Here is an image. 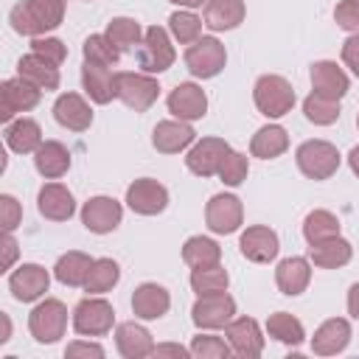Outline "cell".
<instances>
[{"label": "cell", "mask_w": 359, "mask_h": 359, "mask_svg": "<svg viewBox=\"0 0 359 359\" xmlns=\"http://www.w3.org/2000/svg\"><path fill=\"white\" fill-rule=\"evenodd\" d=\"M62 20H65V0H22L8 14L11 28L25 36H42L59 28Z\"/></svg>", "instance_id": "6da1fadb"}, {"label": "cell", "mask_w": 359, "mask_h": 359, "mask_svg": "<svg viewBox=\"0 0 359 359\" xmlns=\"http://www.w3.org/2000/svg\"><path fill=\"white\" fill-rule=\"evenodd\" d=\"M67 328V306L56 297L39 300L28 314V331L39 345H53L65 337Z\"/></svg>", "instance_id": "7a4b0ae2"}, {"label": "cell", "mask_w": 359, "mask_h": 359, "mask_svg": "<svg viewBox=\"0 0 359 359\" xmlns=\"http://www.w3.org/2000/svg\"><path fill=\"white\" fill-rule=\"evenodd\" d=\"M252 101H255V107H258L261 115H266V118H283L294 107V90H292V84L283 76L266 73V76H261L255 81Z\"/></svg>", "instance_id": "3957f363"}, {"label": "cell", "mask_w": 359, "mask_h": 359, "mask_svg": "<svg viewBox=\"0 0 359 359\" xmlns=\"http://www.w3.org/2000/svg\"><path fill=\"white\" fill-rule=\"evenodd\" d=\"M297 168L309 177V180H328L337 174L339 168V151L334 143L328 140H303L294 151Z\"/></svg>", "instance_id": "277c9868"}, {"label": "cell", "mask_w": 359, "mask_h": 359, "mask_svg": "<svg viewBox=\"0 0 359 359\" xmlns=\"http://www.w3.org/2000/svg\"><path fill=\"white\" fill-rule=\"evenodd\" d=\"M115 325V309L98 294H87L73 309V331L81 337H104Z\"/></svg>", "instance_id": "5b68a950"}, {"label": "cell", "mask_w": 359, "mask_h": 359, "mask_svg": "<svg viewBox=\"0 0 359 359\" xmlns=\"http://www.w3.org/2000/svg\"><path fill=\"white\" fill-rule=\"evenodd\" d=\"M227 65V50L216 36H199L185 48V67L196 79H213L224 70Z\"/></svg>", "instance_id": "8992f818"}, {"label": "cell", "mask_w": 359, "mask_h": 359, "mask_svg": "<svg viewBox=\"0 0 359 359\" xmlns=\"http://www.w3.org/2000/svg\"><path fill=\"white\" fill-rule=\"evenodd\" d=\"M174 59H177V53L168 39V31L160 25L146 28L143 42L137 45V62H140L143 73H163L174 65Z\"/></svg>", "instance_id": "52a82bcc"}, {"label": "cell", "mask_w": 359, "mask_h": 359, "mask_svg": "<svg viewBox=\"0 0 359 359\" xmlns=\"http://www.w3.org/2000/svg\"><path fill=\"white\" fill-rule=\"evenodd\" d=\"M115 79H118V98L135 112H146L160 95V84L151 73H115Z\"/></svg>", "instance_id": "ba28073f"}, {"label": "cell", "mask_w": 359, "mask_h": 359, "mask_svg": "<svg viewBox=\"0 0 359 359\" xmlns=\"http://www.w3.org/2000/svg\"><path fill=\"white\" fill-rule=\"evenodd\" d=\"M236 314V300L227 294V292H219V294H199L194 309H191V320L196 328H205V331H216V328H224Z\"/></svg>", "instance_id": "9c48e42d"}, {"label": "cell", "mask_w": 359, "mask_h": 359, "mask_svg": "<svg viewBox=\"0 0 359 359\" xmlns=\"http://www.w3.org/2000/svg\"><path fill=\"white\" fill-rule=\"evenodd\" d=\"M39 95L42 90L34 87L31 81H25L22 76L17 79H6L0 84V121L3 123H11V118L17 112H28L39 104Z\"/></svg>", "instance_id": "30bf717a"}, {"label": "cell", "mask_w": 359, "mask_h": 359, "mask_svg": "<svg viewBox=\"0 0 359 359\" xmlns=\"http://www.w3.org/2000/svg\"><path fill=\"white\" fill-rule=\"evenodd\" d=\"M227 154H230V143L224 137H202V140H194V146L188 149L185 165L196 177H213L219 174V165Z\"/></svg>", "instance_id": "8fae6325"}, {"label": "cell", "mask_w": 359, "mask_h": 359, "mask_svg": "<svg viewBox=\"0 0 359 359\" xmlns=\"http://www.w3.org/2000/svg\"><path fill=\"white\" fill-rule=\"evenodd\" d=\"M205 222H208L210 233H219V236L236 233L241 227V222H244L241 199L233 196V194H216V196H210V202L205 205Z\"/></svg>", "instance_id": "7c38bea8"}, {"label": "cell", "mask_w": 359, "mask_h": 359, "mask_svg": "<svg viewBox=\"0 0 359 359\" xmlns=\"http://www.w3.org/2000/svg\"><path fill=\"white\" fill-rule=\"evenodd\" d=\"M126 205L140 216H157L168 208V191L151 177H140L126 188Z\"/></svg>", "instance_id": "4fadbf2b"}, {"label": "cell", "mask_w": 359, "mask_h": 359, "mask_svg": "<svg viewBox=\"0 0 359 359\" xmlns=\"http://www.w3.org/2000/svg\"><path fill=\"white\" fill-rule=\"evenodd\" d=\"M123 219V208L118 199L112 196H90L84 205H81V224L90 230V233H112Z\"/></svg>", "instance_id": "5bb4252c"}, {"label": "cell", "mask_w": 359, "mask_h": 359, "mask_svg": "<svg viewBox=\"0 0 359 359\" xmlns=\"http://www.w3.org/2000/svg\"><path fill=\"white\" fill-rule=\"evenodd\" d=\"M50 286V275L45 266L39 264H20L11 275H8V292L14 294V300L20 303H34L39 300Z\"/></svg>", "instance_id": "9a60e30c"}, {"label": "cell", "mask_w": 359, "mask_h": 359, "mask_svg": "<svg viewBox=\"0 0 359 359\" xmlns=\"http://www.w3.org/2000/svg\"><path fill=\"white\" fill-rule=\"evenodd\" d=\"M168 112L174 115V118H180V121H199V118H205V112H208V95H205V90L199 87V84H194V81H182V84H177L171 93H168Z\"/></svg>", "instance_id": "2e32d148"}, {"label": "cell", "mask_w": 359, "mask_h": 359, "mask_svg": "<svg viewBox=\"0 0 359 359\" xmlns=\"http://www.w3.org/2000/svg\"><path fill=\"white\" fill-rule=\"evenodd\" d=\"M238 250L247 261L252 264H269L278 258V250H280V241H278V233L272 227H264V224H252L241 233L238 238Z\"/></svg>", "instance_id": "e0dca14e"}, {"label": "cell", "mask_w": 359, "mask_h": 359, "mask_svg": "<svg viewBox=\"0 0 359 359\" xmlns=\"http://www.w3.org/2000/svg\"><path fill=\"white\" fill-rule=\"evenodd\" d=\"M224 337H227L233 353L241 356V359H255L264 351V337H261V328H258V323L252 317L230 320L224 325Z\"/></svg>", "instance_id": "ac0fdd59"}, {"label": "cell", "mask_w": 359, "mask_h": 359, "mask_svg": "<svg viewBox=\"0 0 359 359\" xmlns=\"http://www.w3.org/2000/svg\"><path fill=\"white\" fill-rule=\"evenodd\" d=\"M194 140H196L194 126H191L188 121H180V118H174V121H160V123L154 126V132H151V143H154V149L163 151V154H180L182 149L194 146Z\"/></svg>", "instance_id": "d6986e66"}, {"label": "cell", "mask_w": 359, "mask_h": 359, "mask_svg": "<svg viewBox=\"0 0 359 359\" xmlns=\"http://www.w3.org/2000/svg\"><path fill=\"white\" fill-rule=\"evenodd\" d=\"M348 87H351V79H348V73H345L337 62L320 59V62L311 65V90H314V93L339 101V98L348 93Z\"/></svg>", "instance_id": "ffe728a7"}, {"label": "cell", "mask_w": 359, "mask_h": 359, "mask_svg": "<svg viewBox=\"0 0 359 359\" xmlns=\"http://www.w3.org/2000/svg\"><path fill=\"white\" fill-rule=\"evenodd\" d=\"M53 118L59 126L70 132H84L93 123V109L79 93H62L53 104Z\"/></svg>", "instance_id": "44dd1931"}, {"label": "cell", "mask_w": 359, "mask_h": 359, "mask_svg": "<svg viewBox=\"0 0 359 359\" xmlns=\"http://www.w3.org/2000/svg\"><path fill=\"white\" fill-rule=\"evenodd\" d=\"M36 208L50 222H67L76 213V199L62 182H45L36 196Z\"/></svg>", "instance_id": "7402d4cb"}, {"label": "cell", "mask_w": 359, "mask_h": 359, "mask_svg": "<svg viewBox=\"0 0 359 359\" xmlns=\"http://www.w3.org/2000/svg\"><path fill=\"white\" fill-rule=\"evenodd\" d=\"M275 283L283 294L289 297H297L309 289L311 283V261L303 258V255H292V258H283L275 269Z\"/></svg>", "instance_id": "603a6c76"}, {"label": "cell", "mask_w": 359, "mask_h": 359, "mask_svg": "<svg viewBox=\"0 0 359 359\" xmlns=\"http://www.w3.org/2000/svg\"><path fill=\"white\" fill-rule=\"evenodd\" d=\"M115 348H118V353L123 359H143V356L154 353V339H151V334L140 323L129 320V323H118V328H115Z\"/></svg>", "instance_id": "cb8c5ba5"}, {"label": "cell", "mask_w": 359, "mask_h": 359, "mask_svg": "<svg viewBox=\"0 0 359 359\" xmlns=\"http://www.w3.org/2000/svg\"><path fill=\"white\" fill-rule=\"evenodd\" d=\"M348 342H351V323L342 317H331L314 331L311 351L317 356H334V353H342L348 348Z\"/></svg>", "instance_id": "d4e9b609"}, {"label": "cell", "mask_w": 359, "mask_h": 359, "mask_svg": "<svg viewBox=\"0 0 359 359\" xmlns=\"http://www.w3.org/2000/svg\"><path fill=\"white\" fill-rule=\"evenodd\" d=\"M81 87L90 95V101H95V104H109L112 98H118V79H115V73H109L107 65L84 62Z\"/></svg>", "instance_id": "484cf974"}, {"label": "cell", "mask_w": 359, "mask_h": 359, "mask_svg": "<svg viewBox=\"0 0 359 359\" xmlns=\"http://www.w3.org/2000/svg\"><path fill=\"white\" fill-rule=\"evenodd\" d=\"M171 309V294L160 283H140L132 294V311L140 320H160Z\"/></svg>", "instance_id": "4316f807"}, {"label": "cell", "mask_w": 359, "mask_h": 359, "mask_svg": "<svg viewBox=\"0 0 359 359\" xmlns=\"http://www.w3.org/2000/svg\"><path fill=\"white\" fill-rule=\"evenodd\" d=\"M17 76H22L25 81H31L34 87H39L45 93L59 87V65L48 62L45 56H39L34 50L17 62Z\"/></svg>", "instance_id": "83f0119b"}, {"label": "cell", "mask_w": 359, "mask_h": 359, "mask_svg": "<svg viewBox=\"0 0 359 359\" xmlns=\"http://www.w3.org/2000/svg\"><path fill=\"white\" fill-rule=\"evenodd\" d=\"M34 165L45 180H59L70 168V151L59 140H42V146L34 151Z\"/></svg>", "instance_id": "f1b7e54d"}, {"label": "cell", "mask_w": 359, "mask_h": 359, "mask_svg": "<svg viewBox=\"0 0 359 359\" xmlns=\"http://www.w3.org/2000/svg\"><path fill=\"white\" fill-rule=\"evenodd\" d=\"M244 0H208L205 3V25L210 31H233L244 22Z\"/></svg>", "instance_id": "f546056e"}, {"label": "cell", "mask_w": 359, "mask_h": 359, "mask_svg": "<svg viewBox=\"0 0 359 359\" xmlns=\"http://www.w3.org/2000/svg\"><path fill=\"white\" fill-rule=\"evenodd\" d=\"M353 255V247L351 241H345L342 236H334V238H325L320 244H309V261L320 269H337V266H345Z\"/></svg>", "instance_id": "4dcf8cb0"}, {"label": "cell", "mask_w": 359, "mask_h": 359, "mask_svg": "<svg viewBox=\"0 0 359 359\" xmlns=\"http://www.w3.org/2000/svg\"><path fill=\"white\" fill-rule=\"evenodd\" d=\"M6 146L17 154H31L42 146V129L34 118H17L6 123Z\"/></svg>", "instance_id": "1f68e13d"}, {"label": "cell", "mask_w": 359, "mask_h": 359, "mask_svg": "<svg viewBox=\"0 0 359 359\" xmlns=\"http://www.w3.org/2000/svg\"><path fill=\"white\" fill-rule=\"evenodd\" d=\"M286 149H289V135H286V129L278 126V123L261 126V129L252 135V140H250L252 157H261V160H275V157H280Z\"/></svg>", "instance_id": "d6a6232c"}, {"label": "cell", "mask_w": 359, "mask_h": 359, "mask_svg": "<svg viewBox=\"0 0 359 359\" xmlns=\"http://www.w3.org/2000/svg\"><path fill=\"white\" fill-rule=\"evenodd\" d=\"M93 261H95V258H90L87 252L70 250V252L59 255V261H56V266H53V275H56V280L65 283V286H84Z\"/></svg>", "instance_id": "836d02e7"}, {"label": "cell", "mask_w": 359, "mask_h": 359, "mask_svg": "<svg viewBox=\"0 0 359 359\" xmlns=\"http://www.w3.org/2000/svg\"><path fill=\"white\" fill-rule=\"evenodd\" d=\"M182 261L191 266V269H199V266H213L222 261V247L208 238V236H191L185 244H182Z\"/></svg>", "instance_id": "e575fe53"}, {"label": "cell", "mask_w": 359, "mask_h": 359, "mask_svg": "<svg viewBox=\"0 0 359 359\" xmlns=\"http://www.w3.org/2000/svg\"><path fill=\"white\" fill-rule=\"evenodd\" d=\"M266 334H269L272 339L283 342V345H292V348H297V345L306 339L303 323H300L294 314H289V311H275V314H269V320H266Z\"/></svg>", "instance_id": "d590c367"}, {"label": "cell", "mask_w": 359, "mask_h": 359, "mask_svg": "<svg viewBox=\"0 0 359 359\" xmlns=\"http://www.w3.org/2000/svg\"><path fill=\"white\" fill-rule=\"evenodd\" d=\"M339 236V219L331 213V210H311L306 219H303V238L309 244H320L325 238H334Z\"/></svg>", "instance_id": "8d00e7d4"}, {"label": "cell", "mask_w": 359, "mask_h": 359, "mask_svg": "<svg viewBox=\"0 0 359 359\" xmlns=\"http://www.w3.org/2000/svg\"><path fill=\"white\" fill-rule=\"evenodd\" d=\"M118 280H121V266L112 258H95L93 266H90V275L84 280V292L87 294H104Z\"/></svg>", "instance_id": "74e56055"}, {"label": "cell", "mask_w": 359, "mask_h": 359, "mask_svg": "<svg viewBox=\"0 0 359 359\" xmlns=\"http://www.w3.org/2000/svg\"><path fill=\"white\" fill-rule=\"evenodd\" d=\"M227 283H230V275H227V269L222 264L191 269V289L196 294H219V292H227Z\"/></svg>", "instance_id": "f35d334b"}, {"label": "cell", "mask_w": 359, "mask_h": 359, "mask_svg": "<svg viewBox=\"0 0 359 359\" xmlns=\"http://www.w3.org/2000/svg\"><path fill=\"white\" fill-rule=\"evenodd\" d=\"M303 115L317 126H331L339 118V101L337 98H325V95L311 90L306 95V101H303Z\"/></svg>", "instance_id": "ab89813d"}, {"label": "cell", "mask_w": 359, "mask_h": 359, "mask_svg": "<svg viewBox=\"0 0 359 359\" xmlns=\"http://www.w3.org/2000/svg\"><path fill=\"white\" fill-rule=\"evenodd\" d=\"M107 36L112 39V45H115L121 53L129 50V48H137V45L143 42L140 22L132 20V17H115V20H109V25H107Z\"/></svg>", "instance_id": "60d3db41"}, {"label": "cell", "mask_w": 359, "mask_h": 359, "mask_svg": "<svg viewBox=\"0 0 359 359\" xmlns=\"http://www.w3.org/2000/svg\"><path fill=\"white\" fill-rule=\"evenodd\" d=\"M202 20L191 11V8H180V11H174L171 17H168V28H171V34H174V39L180 42V45H191V42H196L199 36H202Z\"/></svg>", "instance_id": "b9f144b4"}, {"label": "cell", "mask_w": 359, "mask_h": 359, "mask_svg": "<svg viewBox=\"0 0 359 359\" xmlns=\"http://www.w3.org/2000/svg\"><path fill=\"white\" fill-rule=\"evenodd\" d=\"M81 53H84V62H93V65H107L112 67L118 59H121V50L112 45V39L107 34H93L84 39L81 45Z\"/></svg>", "instance_id": "7bdbcfd3"}, {"label": "cell", "mask_w": 359, "mask_h": 359, "mask_svg": "<svg viewBox=\"0 0 359 359\" xmlns=\"http://www.w3.org/2000/svg\"><path fill=\"white\" fill-rule=\"evenodd\" d=\"M188 348H191V356H196V359H227L233 353L230 342H224L222 337H213V334H196Z\"/></svg>", "instance_id": "ee69618b"}, {"label": "cell", "mask_w": 359, "mask_h": 359, "mask_svg": "<svg viewBox=\"0 0 359 359\" xmlns=\"http://www.w3.org/2000/svg\"><path fill=\"white\" fill-rule=\"evenodd\" d=\"M247 174H250L247 154H241V151H233V149H230V154H227V157L222 160V165H219V180H222L224 185L236 188V185H241V182L247 180Z\"/></svg>", "instance_id": "f6af8a7d"}, {"label": "cell", "mask_w": 359, "mask_h": 359, "mask_svg": "<svg viewBox=\"0 0 359 359\" xmlns=\"http://www.w3.org/2000/svg\"><path fill=\"white\" fill-rule=\"evenodd\" d=\"M31 50L39 53V56H45V59L53 62V65H62V62L67 59L65 42H62V39H53V36H34V39H31Z\"/></svg>", "instance_id": "bcb514c9"}, {"label": "cell", "mask_w": 359, "mask_h": 359, "mask_svg": "<svg viewBox=\"0 0 359 359\" xmlns=\"http://www.w3.org/2000/svg\"><path fill=\"white\" fill-rule=\"evenodd\" d=\"M334 20L339 28L359 34V0H339L334 8Z\"/></svg>", "instance_id": "7dc6e473"}, {"label": "cell", "mask_w": 359, "mask_h": 359, "mask_svg": "<svg viewBox=\"0 0 359 359\" xmlns=\"http://www.w3.org/2000/svg\"><path fill=\"white\" fill-rule=\"evenodd\" d=\"M0 222H3V233H14L22 222V208L11 194L0 196Z\"/></svg>", "instance_id": "c3c4849f"}, {"label": "cell", "mask_w": 359, "mask_h": 359, "mask_svg": "<svg viewBox=\"0 0 359 359\" xmlns=\"http://www.w3.org/2000/svg\"><path fill=\"white\" fill-rule=\"evenodd\" d=\"M342 62L345 67H351L353 76H359V34H351L342 45Z\"/></svg>", "instance_id": "681fc988"}, {"label": "cell", "mask_w": 359, "mask_h": 359, "mask_svg": "<svg viewBox=\"0 0 359 359\" xmlns=\"http://www.w3.org/2000/svg\"><path fill=\"white\" fill-rule=\"evenodd\" d=\"M65 356H70V359H76V356H95V359H101L104 356V348L98 342H81V339H76V342H70L65 348Z\"/></svg>", "instance_id": "f907efd6"}, {"label": "cell", "mask_w": 359, "mask_h": 359, "mask_svg": "<svg viewBox=\"0 0 359 359\" xmlns=\"http://www.w3.org/2000/svg\"><path fill=\"white\" fill-rule=\"evenodd\" d=\"M151 356H177V359H185V356H191V348H185L180 342H163V345H154V353Z\"/></svg>", "instance_id": "816d5d0a"}, {"label": "cell", "mask_w": 359, "mask_h": 359, "mask_svg": "<svg viewBox=\"0 0 359 359\" xmlns=\"http://www.w3.org/2000/svg\"><path fill=\"white\" fill-rule=\"evenodd\" d=\"M3 261H0V266L3 269H11V264H14V258H17V238L11 236V233H3Z\"/></svg>", "instance_id": "f5cc1de1"}, {"label": "cell", "mask_w": 359, "mask_h": 359, "mask_svg": "<svg viewBox=\"0 0 359 359\" xmlns=\"http://www.w3.org/2000/svg\"><path fill=\"white\" fill-rule=\"evenodd\" d=\"M348 314L359 320V280L348 289Z\"/></svg>", "instance_id": "db71d44e"}, {"label": "cell", "mask_w": 359, "mask_h": 359, "mask_svg": "<svg viewBox=\"0 0 359 359\" xmlns=\"http://www.w3.org/2000/svg\"><path fill=\"white\" fill-rule=\"evenodd\" d=\"M348 165H351V171L359 177V146L351 149V154H348Z\"/></svg>", "instance_id": "11a10c76"}, {"label": "cell", "mask_w": 359, "mask_h": 359, "mask_svg": "<svg viewBox=\"0 0 359 359\" xmlns=\"http://www.w3.org/2000/svg\"><path fill=\"white\" fill-rule=\"evenodd\" d=\"M0 320H3V337H0V342H8V337H11V320H8L6 311L0 314Z\"/></svg>", "instance_id": "9f6ffc18"}, {"label": "cell", "mask_w": 359, "mask_h": 359, "mask_svg": "<svg viewBox=\"0 0 359 359\" xmlns=\"http://www.w3.org/2000/svg\"><path fill=\"white\" fill-rule=\"evenodd\" d=\"M174 6H180V8H199V6H205L208 0H171Z\"/></svg>", "instance_id": "6f0895ef"}, {"label": "cell", "mask_w": 359, "mask_h": 359, "mask_svg": "<svg viewBox=\"0 0 359 359\" xmlns=\"http://www.w3.org/2000/svg\"><path fill=\"white\" fill-rule=\"evenodd\" d=\"M356 126H359V115H356Z\"/></svg>", "instance_id": "680465c9"}]
</instances>
